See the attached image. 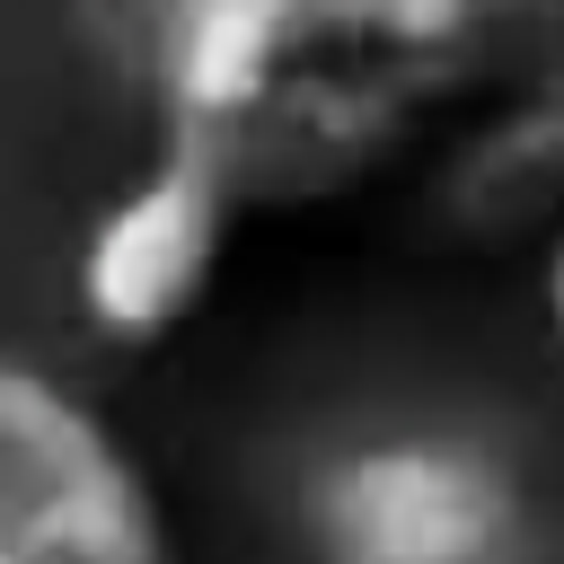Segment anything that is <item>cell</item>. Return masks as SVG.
<instances>
[{
	"label": "cell",
	"mask_w": 564,
	"mask_h": 564,
	"mask_svg": "<svg viewBox=\"0 0 564 564\" xmlns=\"http://www.w3.org/2000/svg\"><path fill=\"white\" fill-rule=\"evenodd\" d=\"M115 26L159 141L238 212L352 194L564 53V0H115Z\"/></svg>",
	"instance_id": "obj_1"
},
{
	"label": "cell",
	"mask_w": 564,
	"mask_h": 564,
	"mask_svg": "<svg viewBox=\"0 0 564 564\" xmlns=\"http://www.w3.org/2000/svg\"><path fill=\"white\" fill-rule=\"evenodd\" d=\"M0 564H185L150 467L53 370L0 352Z\"/></svg>",
	"instance_id": "obj_2"
},
{
	"label": "cell",
	"mask_w": 564,
	"mask_h": 564,
	"mask_svg": "<svg viewBox=\"0 0 564 564\" xmlns=\"http://www.w3.org/2000/svg\"><path fill=\"white\" fill-rule=\"evenodd\" d=\"M317 564H529V494L511 458L458 432H379L308 485Z\"/></svg>",
	"instance_id": "obj_3"
},
{
	"label": "cell",
	"mask_w": 564,
	"mask_h": 564,
	"mask_svg": "<svg viewBox=\"0 0 564 564\" xmlns=\"http://www.w3.org/2000/svg\"><path fill=\"white\" fill-rule=\"evenodd\" d=\"M229 238H238V194L203 159L159 141V159L123 194H106V212L88 220V238L70 256L79 317L115 344L176 335L212 300V282L229 264Z\"/></svg>",
	"instance_id": "obj_4"
},
{
	"label": "cell",
	"mask_w": 564,
	"mask_h": 564,
	"mask_svg": "<svg viewBox=\"0 0 564 564\" xmlns=\"http://www.w3.org/2000/svg\"><path fill=\"white\" fill-rule=\"evenodd\" d=\"M441 212L467 238H529L564 220V53L449 150Z\"/></svg>",
	"instance_id": "obj_5"
},
{
	"label": "cell",
	"mask_w": 564,
	"mask_h": 564,
	"mask_svg": "<svg viewBox=\"0 0 564 564\" xmlns=\"http://www.w3.org/2000/svg\"><path fill=\"white\" fill-rule=\"evenodd\" d=\"M538 291H546V326H555V344H564V220L546 229V282H538Z\"/></svg>",
	"instance_id": "obj_6"
}]
</instances>
